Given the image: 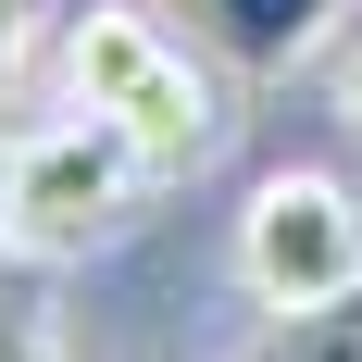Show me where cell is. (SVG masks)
Segmentation results:
<instances>
[{
  "mask_svg": "<svg viewBox=\"0 0 362 362\" xmlns=\"http://www.w3.org/2000/svg\"><path fill=\"white\" fill-rule=\"evenodd\" d=\"M63 88H75V112L125 125L150 163H200V150H213V88H200V63L150 25L138 0L75 13V37H63Z\"/></svg>",
  "mask_w": 362,
  "mask_h": 362,
  "instance_id": "cell-1",
  "label": "cell"
},
{
  "mask_svg": "<svg viewBox=\"0 0 362 362\" xmlns=\"http://www.w3.org/2000/svg\"><path fill=\"white\" fill-rule=\"evenodd\" d=\"M238 275H250L262 313H300V300H337L362 288V200L313 163L250 187V213H238Z\"/></svg>",
  "mask_w": 362,
  "mask_h": 362,
  "instance_id": "cell-2",
  "label": "cell"
},
{
  "mask_svg": "<svg viewBox=\"0 0 362 362\" xmlns=\"http://www.w3.org/2000/svg\"><path fill=\"white\" fill-rule=\"evenodd\" d=\"M150 150L125 138V125H100V112H63V125H37L25 138V175H13V250H88V238H112L125 225V200H138Z\"/></svg>",
  "mask_w": 362,
  "mask_h": 362,
  "instance_id": "cell-3",
  "label": "cell"
},
{
  "mask_svg": "<svg viewBox=\"0 0 362 362\" xmlns=\"http://www.w3.org/2000/svg\"><path fill=\"white\" fill-rule=\"evenodd\" d=\"M337 13H350V0H187V25L213 37L238 75H288L300 50H325Z\"/></svg>",
  "mask_w": 362,
  "mask_h": 362,
  "instance_id": "cell-4",
  "label": "cell"
},
{
  "mask_svg": "<svg viewBox=\"0 0 362 362\" xmlns=\"http://www.w3.org/2000/svg\"><path fill=\"white\" fill-rule=\"evenodd\" d=\"M250 362H362V288H337V300H300V313H275Z\"/></svg>",
  "mask_w": 362,
  "mask_h": 362,
  "instance_id": "cell-5",
  "label": "cell"
},
{
  "mask_svg": "<svg viewBox=\"0 0 362 362\" xmlns=\"http://www.w3.org/2000/svg\"><path fill=\"white\" fill-rule=\"evenodd\" d=\"M13 175H25V138H0V250H13Z\"/></svg>",
  "mask_w": 362,
  "mask_h": 362,
  "instance_id": "cell-6",
  "label": "cell"
},
{
  "mask_svg": "<svg viewBox=\"0 0 362 362\" xmlns=\"http://www.w3.org/2000/svg\"><path fill=\"white\" fill-rule=\"evenodd\" d=\"M337 112H350V138H362V37H350V63H337Z\"/></svg>",
  "mask_w": 362,
  "mask_h": 362,
  "instance_id": "cell-7",
  "label": "cell"
},
{
  "mask_svg": "<svg viewBox=\"0 0 362 362\" xmlns=\"http://www.w3.org/2000/svg\"><path fill=\"white\" fill-rule=\"evenodd\" d=\"M13 50H25V13H13V0H0V75H13Z\"/></svg>",
  "mask_w": 362,
  "mask_h": 362,
  "instance_id": "cell-8",
  "label": "cell"
},
{
  "mask_svg": "<svg viewBox=\"0 0 362 362\" xmlns=\"http://www.w3.org/2000/svg\"><path fill=\"white\" fill-rule=\"evenodd\" d=\"M0 362H37V350H25V337H13V325H0Z\"/></svg>",
  "mask_w": 362,
  "mask_h": 362,
  "instance_id": "cell-9",
  "label": "cell"
}]
</instances>
